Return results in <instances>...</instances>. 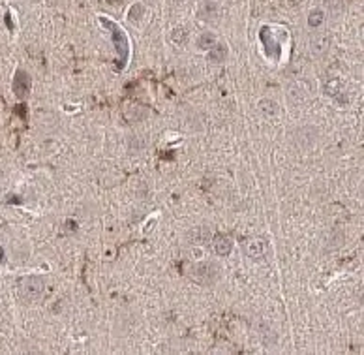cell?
<instances>
[{"mask_svg":"<svg viewBox=\"0 0 364 355\" xmlns=\"http://www.w3.org/2000/svg\"><path fill=\"white\" fill-rule=\"evenodd\" d=\"M30 86H32V81H30V75L27 71L19 70L14 77V92L17 98H27L28 92H30Z\"/></svg>","mask_w":364,"mask_h":355,"instance_id":"cell-3","label":"cell"},{"mask_svg":"<svg viewBox=\"0 0 364 355\" xmlns=\"http://www.w3.org/2000/svg\"><path fill=\"white\" fill-rule=\"evenodd\" d=\"M227 58V45L225 43H214L209 49V60L214 64H220Z\"/></svg>","mask_w":364,"mask_h":355,"instance_id":"cell-8","label":"cell"},{"mask_svg":"<svg viewBox=\"0 0 364 355\" xmlns=\"http://www.w3.org/2000/svg\"><path fill=\"white\" fill-rule=\"evenodd\" d=\"M218 15H220V8H218L214 2H210V0H209V4H205L203 10H201V17H203V19H214V17H218Z\"/></svg>","mask_w":364,"mask_h":355,"instance_id":"cell-15","label":"cell"},{"mask_svg":"<svg viewBox=\"0 0 364 355\" xmlns=\"http://www.w3.org/2000/svg\"><path fill=\"white\" fill-rule=\"evenodd\" d=\"M186 40H188V30L186 29L179 27V29H175L173 32H171V42L173 43H177V45H184Z\"/></svg>","mask_w":364,"mask_h":355,"instance_id":"cell-16","label":"cell"},{"mask_svg":"<svg viewBox=\"0 0 364 355\" xmlns=\"http://www.w3.org/2000/svg\"><path fill=\"white\" fill-rule=\"evenodd\" d=\"M192 278L201 286H210L218 278V267L214 263H199L192 267Z\"/></svg>","mask_w":364,"mask_h":355,"instance_id":"cell-2","label":"cell"},{"mask_svg":"<svg viewBox=\"0 0 364 355\" xmlns=\"http://www.w3.org/2000/svg\"><path fill=\"white\" fill-rule=\"evenodd\" d=\"M244 254L250 259H263L266 254V242L263 239H248L244 242Z\"/></svg>","mask_w":364,"mask_h":355,"instance_id":"cell-4","label":"cell"},{"mask_svg":"<svg viewBox=\"0 0 364 355\" xmlns=\"http://www.w3.org/2000/svg\"><path fill=\"white\" fill-rule=\"evenodd\" d=\"M101 23L103 25H107V27H111L113 29V40H115V43H116V51H120L122 53V57L126 58V53H128V40L126 36H124V32L118 29L116 25H113L111 21H107V19H101Z\"/></svg>","mask_w":364,"mask_h":355,"instance_id":"cell-5","label":"cell"},{"mask_svg":"<svg viewBox=\"0 0 364 355\" xmlns=\"http://www.w3.org/2000/svg\"><path fill=\"white\" fill-rule=\"evenodd\" d=\"M325 23V12L323 10H312L308 15V25L312 29H319Z\"/></svg>","mask_w":364,"mask_h":355,"instance_id":"cell-13","label":"cell"},{"mask_svg":"<svg viewBox=\"0 0 364 355\" xmlns=\"http://www.w3.org/2000/svg\"><path fill=\"white\" fill-rule=\"evenodd\" d=\"M329 47H331V36H329V34H323L321 32V34H315V36L312 38L310 49H312L314 55H323V53H327Z\"/></svg>","mask_w":364,"mask_h":355,"instance_id":"cell-6","label":"cell"},{"mask_svg":"<svg viewBox=\"0 0 364 355\" xmlns=\"http://www.w3.org/2000/svg\"><path fill=\"white\" fill-rule=\"evenodd\" d=\"M214 43H216V36H214L212 32H203V34L197 38V47L203 49V51H209Z\"/></svg>","mask_w":364,"mask_h":355,"instance_id":"cell-12","label":"cell"},{"mask_svg":"<svg viewBox=\"0 0 364 355\" xmlns=\"http://www.w3.org/2000/svg\"><path fill=\"white\" fill-rule=\"evenodd\" d=\"M231 250H233V242L229 241L227 237H218L216 241H214V252L218 254V256H229L231 254Z\"/></svg>","mask_w":364,"mask_h":355,"instance_id":"cell-10","label":"cell"},{"mask_svg":"<svg viewBox=\"0 0 364 355\" xmlns=\"http://www.w3.org/2000/svg\"><path fill=\"white\" fill-rule=\"evenodd\" d=\"M261 40H263V43H265V51L268 57L272 58H278L280 57V45H278V42L272 38V32L268 29H263V32H261Z\"/></svg>","mask_w":364,"mask_h":355,"instance_id":"cell-7","label":"cell"},{"mask_svg":"<svg viewBox=\"0 0 364 355\" xmlns=\"http://www.w3.org/2000/svg\"><path fill=\"white\" fill-rule=\"evenodd\" d=\"M210 229L209 227H196L192 233H190V239L192 241L190 242H194V244H205V242H209V239H210Z\"/></svg>","mask_w":364,"mask_h":355,"instance_id":"cell-11","label":"cell"},{"mask_svg":"<svg viewBox=\"0 0 364 355\" xmlns=\"http://www.w3.org/2000/svg\"><path fill=\"white\" fill-rule=\"evenodd\" d=\"M45 291V282L40 276H27L19 284V297L25 303H34L43 295Z\"/></svg>","mask_w":364,"mask_h":355,"instance_id":"cell-1","label":"cell"},{"mask_svg":"<svg viewBox=\"0 0 364 355\" xmlns=\"http://www.w3.org/2000/svg\"><path fill=\"white\" fill-rule=\"evenodd\" d=\"M143 15H145V6L137 2V4H133V6L130 8V12H128V21L137 23V21H141V19H143Z\"/></svg>","mask_w":364,"mask_h":355,"instance_id":"cell-14","label":"cell"},{"mask_svg":"<svg viewBox=\"0 0 364 355\" xmlns=\"http://www.w3.org/2000/svg\"><path fill=\"white\" fill-rule=\"evenodd\" d=\"M278 103L274 101V100L270 98H263L259 100V111L263 113V117H266V118H272V117H276L278 115Z\"/></svg>","mask_w":364,"mask_h":355,"instance_id":"cell-9","label":"cell"}]
</instances>
